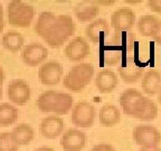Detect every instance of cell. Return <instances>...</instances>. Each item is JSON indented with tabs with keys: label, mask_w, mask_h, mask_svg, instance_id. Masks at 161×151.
<instances>
[{
	"label": "cell",
	"mask_w": 161,
	"mask_h": 151,
	"mask_svg": "<svg viewBox=\"0 0 161 151\" xmlns=\"http://www.w3.org/2000/svg\"><path fill=\"white\" fill-rule=\"evenodd\" d=\"M134 43H136V36L133 33L129 31H121V30H114V33L111 35L108 44L114 46L120 49L122 53H129L133 49Z\"/></svg>",
	"instance_id": "cell-15"
},
{
	"label": "cell",
	"mask_w": 161,
	"mask_h": 151,
	"mask_svg": "<svg viewBox=\"0 0 161 151\" xmlns=\"http://www.w3.org/2000/svg\"><path fill=\"white\" fill-rule=\"evenodd\" d=\"M95 86L101 93H111L118 86V77L112 70H101L95 76Z\"/></svg>",
	"instance_id": "cell-18"
},
{
	"label": "cell",
	"mask_w": 161,
	"mask_h": 151,
	"mask_svg": "<svg viewBox=\"0 0 161 151\" xmlns=\"http://www.w3.org/2000/svg\"><path fill=\"white\" fill-rule=\"evenodd\" d=\"M133 141L141 147L158 146L161 142V133L152 126H138L132 133Z\"/></svg>",
	"instance_id": "cell-6"
},
{
	"label": "cell",
	"mask_w": 161,
	"mask_h": 151,
	"mask_svg": "<svg viewBox=\"0 0 161 151\" xmlns=\"http://www.w3.org/2000/svg\"><path fill=\"white\" fill-rule=\"evenodd\" d=\"M0 151H19V144L15 141L11 132L0 133Z\"/></svg>",
	"instance_id": "cell-28"
},
{
	"label": "cell",
	"mask_w": 161,
	"mask_h": 151,
	"mask_svg": "<svg viewBox=\"0 0 161 151\" xmlns=\"http://www.w3.org/2000/svg\"><path fill=\"white\" fill-rule=\"evenodd\" d=\"M74 104L73 96L57 91H45L37 98V108L44 113L67 114Z\"/></svg>",
	"instance_id": "cell-2"
},
{
	"label": "cell",
	"mask_w": 161,
	"mask_h": 151,
	"mask_svg": "<svg viewBox=\"0 0 161 151\" xmlns=\"http://www.w3.org/2000/svg\"><path fill=\"white\" fill-rule=\"evenodd\" d=\"M35 151H54V149L50 148V147H39Z\"/></svg>",
	"instance_id": "cell-35"
},
{
	"label": "cell",
	"mask_w": 161,
	"mask_h": 151,
	"mask_svg": "<svg viewBox=\"0 0 161 151\" xmlns=\"http://www.w3.org/2000/svg\"><path fill=\"white\" fill-rule=\"evenodd\" d=\"M110 34V27H108L106 20L97 19L86 27L85 35L93 44L102 43L106 39Z\"/></svg>",
	"instance_id": "cell-17"
},
{
	"label": "cell",
	"mask_w": 161,
	"mask_h": 151,
	"mask_svg": "<svg viewBox=\"0 0 161 151\" xmlns=\"http://www.w3.org/2000/svg\"><path fill=\"white\" fill-rule=\"evenodd\" d=\"M136 23V14L129 8H120L111 16V25L114 30L129 31Z\"/></svg>",
	"instance_id": "cell-11"
},
{
	"label": "cell",
	"mask_w": 161,
	"mask_h": 151,
	"mask_svg": "<svg viewBox=\"0 0 161 151\" xmlns=\"http://www.w3.org/2000/svg\"><path fill=\"white\" fill-rule=\"evenodd\" d=\"M48 50L42 44H29L21 52V59L28 66H37L47 58Z\"/></svg>",
	"instance_id": "cell-13"
},
{
	"label": "cell",
	"mask_w": 161,
	"mask_h": 151,
	"mask_svg": "<svg viewBox=\"0 0 161 151\" xmlns=\"http://www.w3.org/2000/svg\"><path fill=\"white\" fill-rule=\"evenodd\" d=\"M98 120L103 126H108V128L118 124L121 120L120 111L114 104H105L101 108Z\"/></svg>",
	"instance_id": "cell-22"
},
{
	"label": "cell",
	"mask_w": 161,
	"mask_h": 151,
	"mask_svg": "<svg viewBox=\"0 0 161 151\" xmlns=\"http://www.w3.org/2000/svg\"><path fill=\"white\" fill-rule=\"evenodd\" d=\"M3 28H5V20H3V5L0 3V34L3 33Z\"/></svg>",
	"instance_id": "cell-32"
},
{
	"label": "cell",
	"mask_w": 161,
	"mask_h": 151,
	"mask_svg": "<svg viewBox=\"0 0 161 151\" xmlns=\"http://www.w3.org/2000/svg\"><path fill=\"white\" fill-rule=\"evenodd\" d=\"M62 76H63V67L55 60H50L43 64L38 70V78L43 85H56L60 82Z\"/></svg>",
	"instance_id": "cell-7"
},
{
	"label": "cell",
	"mask_w": 161,
	"mask_h": 151,
	"mask_svg": "<svg viewBox=\"0 0 161 151\" xmlns=\"http://www.w3.org/2000/svg\"><path fill=\"white\" fill-rule=\"evenodd\" d=\"M98 13H100V6L95 1H80L74 7V14L77 20L82 23L92 20L98 15Z\"/></svg>",
	"instance_id": "cell-19"
},
{
	"label": "cell",
	"mask_w": 161,
	"mask_h": 151,
	"mask_svg": "<svg viewBox=\"0 0 161 151\" xmlns=\"http://www.w3.org/2000/svg\"><path fill=\"white\" fill-rule=\"evenodd\" d=\"M147 5L150 10H152L154 13L161 14V0H149Z\"/></svg>",
	"instance_id": "cell-29"
},
{
	"label": "cell",
	"mask_w": 161,
	"mask_h": 151,
	"mask_svg": "<svg viewBox=\"0 0 161 151\" xmlns=\"http://www.w3.org/2000/svg\"><path fill=\"white\" fill-rule=\"evenodd\" d=\"M91 151H115V149H114L113 146H111V144L100 143V144L94 146Z\"/></svg>",
	"instance_id": "cell-30"
},
{
	"label": "cell",
	"mask_w": 161,
	"mask_h": 151,
	"mask_svg": "<svg viewBox=\"0 0 161 151\" xmlns=\"http://www.w3.org/2000/svg\"><path fill=\"white\" fill-rule=\"evenodd\" d=\"M160 20L157 19L154 16L146 15L139 19L138 21V29L140 34L144 37H152L156 31V28L158 26Z\"/></svg>",
	"instance_id": "cell-25"
},
{
	"label": "cell",
	"mask_w": 161,
	"mask_h": 151,
	"mask_svg": "<svg viewBox=\"0 0 161 151\" xmlns=\"http://www.w3.org/2000/svg\"><path fill=\"white\" fill-rule=\"evenodd\" d=\"M88 54H90V46L83 37H75L65 47L66 57L74 63L85 59Z\"/></svg>",
	"instance_id": "cell-10"
},
{
	"label": "cell",
	"mask_w": 161,
	"mask_h": 151,
	"mask_svg": "<svg viewBox=\"0 0 161 151\" xmlns=\"http://www.w3.org/2000/svg\"><path fill=\"white\" fill-rule=\"evenodd\" d=\"M119 74L126 83H134L142 77L143 67L136 57H128L119 66Z\"/></svg>",
	"instance_id": "cell-9"
},
{
	"label": "cell",
	"mask_w": 161,
	"mask_h": 151,
	"mask_svg": "<svg viewBox=\"0 0 161 151\" xmlns=\"http://www.w3.org/2000/svg\"><path fill=\"white\" fill-rule=\"evenodd\" d=\"M139 151H161L158 146H150V147H141Z\"/></svg>",
	"instance_id": "cell-33"
},
{
	"label": "cell",
	"mask_w": 161,
	"mask_h": 151,
	"mask_svg": "<svg viewBox=\"0 0 161 151\" xmlns=\"http://www.w3.org/2000/svg\"><path fill=\"white\" fill-rule=\"evenodd\" d=\"M3 98V87L0 86V100Z\"/></svg>",
	"instance_id": "cell-37"
},
{
	"label": "cell",
	"mask_w": 161,
	"mask_h": 151,
	"mask_svg": "<svg viewBox=\"0 0 161 151\" xmlns=\"http://www.w3.org/2000/svg\"><path fill=\"white\" fill-rule=\"evenodd\" d=\"M40 133L46 139H56L64 130V121L57 115L46 116L40 122Z\"/></svg>",
	"instance_id": "cell-14"
},
{
	"label": "cell",
	"mask_w": 161,
	"mask_h": 151,
	"mask_svg": "<svg viewBox=\"0 0 161 151\" xmlns=\"http://www.w3.org/2000/svg\"><path fill=\"white\" fill-rule=\"evenodd\" d=\"M85 144V133L77 129H68L60 139V146L65 151H80Z\"/></svg>",
	"instance_id": "cell-12"
},
{
	"label": "cell",
	"mask_w": 161,
	"mask_h": 151,
	"mask_svg": "<svg viewBox=\"0 0 161 151\" xmlns=\"http://www.w3.org/2000/svg\"><path fill=\"white\" fill-rule=\"evenodd\" d=\"M95 120V108L93 104L86 101H80L74 105L72 111L70 121L78 128H90L93 126Z\"/></svg>",
	"instance_id": "cell-5"
},
{
	"label": "cell",
	"mask_w": 161,
	"mask_h": 151,
	"mask_svg": "<svg viewBox=\"0 0 161 151\" xmlns=\"http://www.w3.org/2000/svg\"><path fill=\"white\" fill-rule=\"evenodd\" d=\"M24 45V37L18 31H8L3 36V46L10 52H18Z\"/></svg>",
	"instance_id": "cell-27"
},
{
	"label": "cell",
	"mask_w": 161,
	"mask_h": 151,
	"mask_svg": "<svg viewBox=\"0 0 161 151\" xmlns=\"http://www.w3.org/2000/svg\"><path fill=\"white\" fill-rule=\"evenodd\" d=\"M141 86L144 93L148 95L153 96L156 94H159L161 90V74L154 70H148L143 75Z\"/></svg>",
	"instance_id": "cell-20"
},
{
	"label": "cell",
	"mask_w": 161,
	"mask_h": 151,
	"mask_svg": "<svg viewBox=\"0 0 161 151\" xmlns=\"http://www.w3.org/2000/svg\"><path fill=\"white\" fill-rule=\"evenodd\" d=\"M15 141L19 146H26L29 144L34 139V129L27 123L18 124L14 130L11 131Z\"/></svg>",
	"instance_id": "cell-24"
},
{
	"label": "cell",
	"mask_w": 161,
	"mask_h": 151,
	"mask_svg": "<svg viewBox=\"0 0 161 151\" xmlns=\"http://www.w3.org/2000/svg\"><path fill=\"white\" fill-rule=\"evenodd\" d=\"M158 101L161 103V90H160V92H159V94H158Z\"/></svg>",
	"instance_id": "cell-36"
},
{
	"label": "cell",
	"mask_w": 161,
	"mask_h": 151,
	"mask_svg": "<svg viewBox=\"0 0 161 151\" xmlns=\"http://www.w3.org/2000/svg\"><path fill=\"white\" fill-rule=\"evenodd\" d=\"M7 14L9 25L14 27L27 28L31 25L35 10L31 5H28L20 0H14L8 3Z\"/></svg>",
	"instance_id": "cell-4"
},
{
	"label": "cell",
	"mask_w": 161,
	"mask_h": 151,
	"mask_svg": "<svg viewBox=\"0 0 161 151\" xmlns=\"http://www.w3.org/2000/svg\"><path fill=\"white\" fill-rule=\"evenodd\" d=\"M157 115H158V108L156 103L146 96L139 101L132 114L133 118L141 121H152L157 118Z\"/></svg>",
	"instance_id": "cell-16"
},
{
	"label": "cell",
	"mask_w": 161,
	"mask_h": 151,
	"mask_svg": "<svg viewBox=\"0 0 161 151\" xmlns=\"http://www.w3.org/2000/svg\"><path fill=\"white\" fill-rule=\"evenodd\" d=\"M7 95L13 103L24 105L29 101L31 95L29 84L23 80H14L7 87Z\"/></svg>",
	"instance_id": "cell-8"
},
{
	"label": "cell",
	"mask_w": 161,
	"mask_h": 151,
	"mask_svg": "<svg viewBox=\"0 0 161 151\" xmlns=\"http://www.w3.org/2000/svg\"><path fill=\"white\" fill-rule=\"evenodd\" d=\"M142 98L143 95L139 91L133 90V88H129V90L124 91L120 96V105L124 113L129 116H132L134 108Z\"/></svg>",
	"instance_id": "cell-21"
},
{
	"label": "cell",
	"mask_w": 161,
	"mask_h": 151,
	"mask_svg": "<svg viewBox=\"0 0 161 151\" xmlns=\"http://www.w3.org/2000/svg\"><path fill=\"white\" fill-rule=\"evenodd\" d=\"M18 119V110L9 103L0 104V126L14 124Z\"/></svg>",
	"instance_id": "cell-26"
},
{
	"label": "cell",
	"mask_w": 161,
	"mask_h": 151,
	"mask_svg": "<svg viewBox=\"0 0 161 151\" xmlns=\"http://www.w3.org/2000/svg\"><path fill=\"white\" fill-rule=\"evenodd\" d=\"M122 58H123V53L116 47L110 45V44L103 45L100 50V59L103 65H116L122 60Z\"/></svg>",
	"instance_id": "cell-23"
},
{
	"label": "cell",
	"mask_w": 161,
	"mask_h": 151,
	"mask_svg": "<svg viewBox=\"0 0 161 151\" xmlns=\"http://www.w3.org/2000/svg\"><path fill=\"white\" fill-rule=\"evenodd\" d=\"M3 81H5V72H3V67L0 66V86L3 85Z\"/></svg>",
	"instance_id": "cell-34"
},
{
	"label": "cell",
	"mask_w": 161,
	"mask_h": 151,
	"mask_svg": "<svg viewBox=\"0 0 161 151\" xmlns=\"http://www.w3.org/2000/svg\"><path fill=\"white\" fill-rule=\"evenodd\" d=\"M35 30L48 46L59 48L74 35L75 24L68 15L56 16L49 11H43L38 16Z\"/></svg>",
	"instance_id": "cell-1"
},
{
	"label": "cell",
	"mask_w": 161,
	"mask_h": 151,
	"mask_svg": "<svg viewBox=\"0 0 161 151\" xmlns=\"http://www.w3.org/2000/svg\"><path fill=\"white\" fill-rule=\"evenodd\" d=\"M94 75V67L88 63H80L72 67L63 78V84L70 92H80L90 84Z\"/></svg>",
	"instance_id": "cell-3"
},
{
	"label": "cell",
	"mask_w": 161,
	"mask_h": 151,
	"mask_svg": "<svg viewBox=\"0 0 161 151\" xmlns=\"http://www.w3.org/2000/svg\"><path fill=\"white\" fill-rule=\"evenodd\" d=\"M152 37H153L156 43L161 44V21H159L158 26H157V28H156V31H154Z\"/></svg>",
	"instance_id": "cell-31"
}]
</instances>
